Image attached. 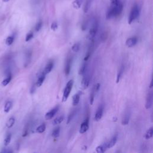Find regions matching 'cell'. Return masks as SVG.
<instances>
[{"label":"cell","mask_w":153,"mask_h":153,"mask_svg":"<svg viewBox=\"0 0 153 153\" xmlns=\"http://www.w3.org/2000/svg\"><path fill=\"white\" fill-rule=\"evenodd\" d=\"M123 9V6L121 2L115 4H111V7L108 10L106 13V19H110L113 17H116L122 14Z\"/></svg>","instance_id":"cell-1"},{"label":"cell","mask_w":153,"mask_h":153,"mask_svg":"<svg viewBox=\"0 0 153 153\" xmlns=\"http://www.w3.org/2000/svg\"><path fill=\"white\" fill-rule=\"evenodd\" d=\"M139 13H140V8L138 4H135L130 11V13L129 16V19H128L129 24H131L134 20H135L139 16Z\"/></svg>","instance_id":"cell-2"},{"label":"cell","mask_w":153,"mask_h":153,"mask_svg":"<svg viewBox=\"0 0 153 153\" xmlns=\"http://www.w3.org/2000/svg\"><path fill=\"white\" fill-rule=\"evenodd\" d=\"M73 83H74L73 80H70L67 83L66 87H65V88L64 89L63 95V97H62V102H65L66 101H67L68 98L70 96V94L71 93V89L72 88Z\"/></svg>","instance_id":"cell-3"},{"label":"cell","mask_w":153,"mask_h":153,"mask_svg":"<svg viewBox=\"0 0 153 153\" xmlns=\"http://www.w3.org/2000/svg\"><path fill=\"white\" fill-rule=\"evenodd\" d=\"M89 117H87L84 121L82 123V124H81L80 128V133L81 134H83L84 133H86L87 130H88L89 128Z\"/></svg>","instance_id":"cell-4"},{"label":"cell","mask_w":153,"mask_h":153,"mask_svg":"<svg viewBox=\"0 0 153 153\" xmlns=\"http://www.w3.org/2000/svg\"><path fill=\"white\" fill-rule=\"evenodd\" d=\"M97 29H98V24L97 22H95L89 31L88 38L90 40H93V38H95L97 32Z\"/></svg>","instance_id":"cell-5"},{"label":"cell","mask_w":153,"mask_h":153,"mask_svg":"<svg viewBox=\"0 0 153 153\" xmlns=\"http://www.w3.org/2000/svg\"><path fill=\"white\" fill-rule=\"evenodd\" d=\"M104 113V106L102 105L98 107L97 110L95 115V120L96 122H99L101 120Z\"/></svg>","instance_id":"cell-6"},{"label":"cell","mask_w":153,"mask_h":153,"mask_svg":"<svg viewBox=\"0 0 153 153\" xmlns=\"http://www.w3.org/2000/svg\"><path fill=\"white\" fill-rule=\"evenodd\" d=\"M59 109V106H57L56 107H54L53 109H52V110H50L49 112L47 113L45 115L46 120H49L51 119L54 116V115H55L58 113Z\"/></svg>","instance_id":"cell-7"},{"label":"cell","mask_w":153,"mask_h":153,"mask_svg":"<svg viewBox=\"0 0 153 153\" xmlns=\"http://www.w3.org/2000/svg\"><path fill=\"white\" fill-rule=\"evenodd\" d=\"M138 42V38L136 37H133L128 38L126 41V45L130 48L134 47Z\"/></svg>","instance_id":"cell-8"},{"label":"cell","mask_w":153,"mask_h":153,"mask_svg":"<svg viewBox=\"0 0 153 153\" xmlns=\"http://www.w3.org/2000/svg\"><path fill=\"white\" fill-rule=\"evenodd\" d=\"M89 83H90V76L89 75H86L83 78L81 83V86L82 89L83 90L86 89L87 87H88Z\"/></svg>","instance_id":"cell-9"},{"label":"cell","mask_w":153,"mask_h":153,"mask_svg":"<svg viewBox=\"0 0 153 153\" xmlns=\"http://www.w3.org/2000/svg\"><path fill=\"white\" fill-rule=\"evenodd\" d=\"M72 58L71 57L68 58L66 63H65V73L67 76L70 74L71 69V63H72Z\"/></svg>","instance_id":"cell-10"},{"label":"cell","mask_w":153,"mask_h":153,"mask_svg":"<svg viewBox=\"0 0 153 153\" xmlns=\"http://www.w3.org/2000/svg\"><path fill=\"white\" fill-rule=\"evenodd\" d=\"M152 105V92L151 91L147 95L146 104H145V108L147 110L151 108Z\"/></svg>","instance_id":"cell-11"},{"label":"cell","mask_w":153,"mask_h":153,"mask_svg":"<svg viewBox=\"0 0 153 153\" xmlns=\"http://www.w3.org/2000/svg\"><path fill=\"white\" fill-rule=\"evenodd\" d=\"M53 66H54L53 62L52 61L49 62L46 65V66L45 67V69H44V70H43V71L42 72V73L46 75L47 74L50 73V72L51 71V70H52V69H53Z\"/></svg>","instance_id":"cell-12"},{"label":"cell","mask_w":153,"mask_h":153,"mask_svg":"<svg viewBox=\"0 0 153 153\" xmlns=\"http://www.w3.org/2000/svg\"><path fill=\"white\" fill-rule=\"evenodd\" d=\"M108 148V144H107V143H104L99 146L97 147L96 148V151L97 153H103V152H105Z\"/></svg>","instance_id":"cell-13"},{"label":"cell","mask_w":153,"mask_h":153,"mask_svg":"<svg viewBox=\"0 0 153 153\" xmlns=\"http://www.w3.org/2000/svg\"><path fill=\"white\" fill-rule=\"evenodd\" d=\"M45 79H46V75H45L41 72L38 78L37 79V81L36 82V84H35L36 86L37 87H40L43 84L44 81H45Z\"/></svg>","instance_id":"cell-14"},{"label":"cell","mask_w":153,"mask_h":153,"mask_svg":"<svg viewBox=\"0 0 153 153\" xmlns=\"http://www.w3.org/2000/svg\"><path fill=\"white\" fill-rule=\"evenodd\" d=\"M117 139H118L117 135H114V136L111 139V140L107 143V144H108V148H111L113 147L115 145V144L117 143Z\"/></svg>","instance_id":"cell-15"},{"label":"cell","mask_w":153,"mask_h":153,"mask_svg":"<svg viewBox=\"0 0 153 153\" xmlns=\"http://www.w3.org/2000/svg\"><path fill=\"white\" fill-rule=\"evenodd\" d=\"M130 113L129 111H127L125 114L124 115L123 119H122V124L123 125H127L128 124L129 122V120H130Z\"/></svg>","instance_id":"cell-16"},{"label":"cell","mask_w":153,"mask_h":153,"mask_svg":"<svg viewBox=\"0 0 153 153\" xmlns=\"http://www.w3.org/2000/svg\"><path fill=\"white\" fill-rule=\"evenodd\" d=\"M124 67L123 65H122V66L120 68V70H119V71L118 72V74H117V80H116V83H119L120 80H121V79L122 77V75H123V72H124Z\"/></svg>","instance_id":"cell-17"},{"label":"cell","mask_w":153,"mask_h":153,"mask_svg":"<svg viewBox=\"0 0 153 153\" xmlns=\"http://www.w3.org/2000/svg\"><path fill=\"white\" fill-rule=\"evenodd\" d=\"M77 111L78 110H76V109H75V110H73L71 113L70 114H69L68 117V119H67V124H69L71 121L74 118V117L76 115V113H77Z\"/></svg>","instance_id":"cell-18"},{"label":"cell","mask_w":153,"mask_h":153,"mask_svg":"<svg viewBox=\"0 0 153 153\" xmlns=\"http://www.w3.org/2000/svg\"><path fill=\"white\" fill-rule=\"evenodd\" d=\"M80 93H76L75 95H74V96H73V98H72V105L74 106H76L79 102H80Z\"/></svg>","instance_id":"cell-19"},{"label":"cell","mask_w":153,"mask_h":153,"mask_svg":"<svg viewBox=\"0 0 153 153\" xmlns=\"http://www.w3.org/2000/svg\"><path fill=\"white\" fill-rule=\"evenodd\" d=\"M15 123V118L14 117H10V118L8 119V122H7V123H6V126H7V128L10 129V128L12 127L13 126Z\"/></svg>","instance_id":"cell-20"},{"label":"cell","mask_w":153,"mask_h":153,"mask_svg":"<svg viewBox=\"0 0 153 153\" xmlns=\"http://www.w3.org/2000/svg\"><path fill=\"white\" fill-rule=\"evenodd\" d=\"M63 120H64V116H62V115L60 116V117H57L54 119L52 122V124L53 125H58V124L61 123L63 121Z\"/></svg>","instance_id":"cell-21"},{"label":"cell","mask_w":153,"mask_h":153,"mask_svg":"<svg viewBox=\"0 0 153 153\" xmlns=\"http://www.w3.org/2000/svg\"><path fill=\"white\" fill-rule=\"evenodd\" d=\"M84 1V0H75V1L73 2L74 7L76 9L80 8Z\"/></svg>","instance_id":"cell-22"},{"label":"cell","mask_w":153,"mask_h":153,"mask_svg":"<svg viewBox=\"0 0 153 153\" xmlns=\"http://www.w3.org/2000/svg\"><path fill=\"white\" fill-rule=\"evenodd\" d=\"M153 136V128L150 127L147 131L145 135V138L146 139H151Z\"/></svg>","instance_id":"cell-23"},{"label":"cell","mask_w":153,"mask_h":153,"mask_svg":"<svg viewBox=\"0 0 153 153\" xmlns=\"http://www.w3.org/2000/svg\"><path fill=\"white\" fill-rule=\"evenodd\" d=\"M46 126L45 123H42L36 129V132L39 134H42L46 130Z\"/></svg>","instance_id":"cell-24"},{"label":"cell","mask_w":153,"mask_h":153,"mask_svg":"<svg viewBox=\"0 0 153 153\" xmlns=\"http://www.w3.org/2000/svg\"><path fill=\"white\" fill-rule=\"evenodd\" d=\"M60 127H56L55 129H54L53 132H52V136L54 138H56L58 137H59V135H60Z\"/></svg>","instance_id":"cell-25"},{"label":"cell","mask_w":153,"mask_h":153,"mask_svg":"<svg viewBox=\"0 0 153 153\" xmlns=\"http://www.w3.org/2000/svg\"><path fill=\"white\" fill-rule=\"evenodd\" d=\"M12 102L11 101H7L4 106V112L5 113H8L10 110V109L12 107Z\"/></svg>","instance_id":"cell-26"},{"label":"cell","mask_w":153,"mask_h":153,"mask_svg":"<svg viewBox=\"0 0 153 153\" xmlns=\"http://www.w3.org/2000/svg\"><path fill=\"white\" fill-rule=\"evenodd\" d=\"M12 75H11L10 74L9 75H8L7 77L2 82V85L3 86H6L7 84H9V83L11 81V80H12Z\"/></svg>","instance_id":"cell-27"},{"label":"cell","mask_w":153,"mask_h":153,"mask_svg":"<svg viewBox=\"0 0 153 153\" xmlns=\"http://www.w3.org/2000/svg\"><path fill=\"white\" fill-rule=\"evenodd\" d=\"M80 44L79 42L75 43L72 47V50L75 53H77L80 50Z\"/></svg>","instance_id":"cell-28"},{"label":"cell","mask_w":153,"mask_h":153,"mask_svg":"<svg viewBox=\"0 0 153 153\" xmlns=\"http://www.w3.org/2000/svg\"><path fill=\"white\" fill-rule=\"evenodd\" d=\"M97 92L95 91V90L94 89V88H93L92 89V91L90 93V104L91 105H93V102H94V98H95V96L96 95V93Z\"/></svg>","instance_id":"cell-29"},{"label":"cell","mask_w":153,"mask_h":153,"mask_svg":"<svg viewBox=\"0 0 153 153\" xmlns=\"http://www.w3.org/2000/svg\"><path fill=\"white\" fill-rule=\"evenodd\" d=\"M86 68H87V62L85 61V62L83 64V65L81 67V68L79 70V74L80 75H82V74H84L86 72Z\"/></svg>","instance_id":"cell-30"},{"label":"cell","mask_w":153,"mask_h":153,"mask_svg":"<svg viewBox=\"0 0 153 153\" xmlns=\"http://www.w3.org/2000/svg\"><path fill=\"white\" fill-rule=\"evenodd\" d=\"M14 40H15L14 36H9V37H8L6 39V44L8 46L12 45V44L13 43Z\"/></svg>","instance_id":"cell-31"},{"label":"cell","mask_w":153,"mask_h":153,"mask_svg":"<svg viewBox=\"0 0 153 153\" xmlns=\"http://www.w3.org/2000/svg\"><path fill=\"white\" fill-rule=\"evenodd\" d=\"M11 139H12V135L11 134H8L7 135V136L6 137L4 141V144L5 146H7L8 145V144H10V141H11Z\"/></svg>","instance_id":"cell-32"},{"label":"cell","mask_w":153,"mask_h":153,"mask_svg":"<svg viewBox=\"0 0 153 153\" xmlns=\"http://www.w3.org/2000/svg\"><path fill=\"white\" fill-rule=\"evenodd\" d=\"M90 1H87L84 7V12L85 13H87V12H88V10L90 8Z\"/></svg>","instance_id":"cell-33"},{"label":"cell","mask_w":153,"mask_h":153,"mask_svg":"<svg viewBox=\"0 0 153 153\" xmlns=\"http://www.w3.org/2000/svg\"><path fill=\"white\" fill-rule=\"evenodd\" d=\"M34 37V34H33V32H30L29 33H28L26 37V38H25V41L26 42H28L29 41L31 40L32 39V38Z\"/></svg>","instance_id":"cell-34"},{"label":"cell","mask_w":153,"mask_h":153,"mask_svg":"<svg viewBox=\"0 0 153 153\" xmlns=\"http://www.w3.org/2000/svg\"><path fill=\"white\" fill-rule=\"evenodd\" d=\"M42 26V22L41 21H40L39 22L37 23V24L35 26V31H37V32L39 31L41 29Z\"/></svg>","instance_id":"cell-35"},{"label":"cell","mask_w":153,"mask_h":153,"mask_svg":"<svg viewBox=\"0 0 153 153\" xmlns=\"http://www.w3.org/2000/svg\"><path fill=\"white\" fill-rule=\"evenodd\" d=\"M58 24L56 22H53L52 23L51 25V29L53 30V31H56L57 29H58Z\"/></svg>","instance_id":"cell-36"},{"label":"cell","mask_w":153,"mask_h":153,"mask_svg":"<svg viewBox=\"0 0 153 153\" xmlns=\"http://www.w3.org/2000/svg\"><path fill=\"white\" fill-rule=\"evenodd\" d=\"M111 4H115L120 2L119 0H111Z\"/></svg>","instance_id":"cell-37"},{"label":"cell","mask_w":153,"mask_h":153,"mask_svg":"<svg viewBox=\"0 0 153 153\" xmlns=\"http://www.w3.org/2000/svg\"><path fill=\"white\" fill-rule=\"evenodd\" d=\"M3 1L4 2H7V1H9V0H3Z\"/></svg>","instance_id":"cell-38"}]
</instances>
